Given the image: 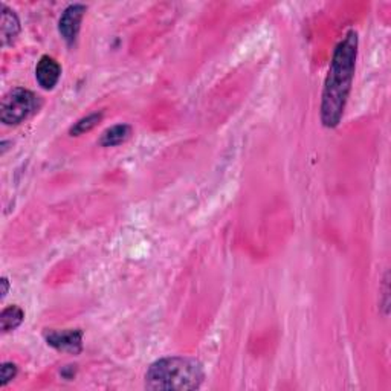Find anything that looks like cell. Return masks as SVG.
I'll list each match as a JSON object with an SVG mask.
<instances>
[{"label":"cell","mask_w":391,"mask_h":391,"mask_svg":"<svg viewBox=\"0 0 391 391\" xmlns=\"http://www.w3.org/2000/svg\"><path fill=\"white\" fill-rule=\"evenodd\" d=\"M87 11V6L83 4H74L67 6L60 21H58V33L66 42L67 46H74L76 42V37L80 34L81 21Z\"/></svg>","instance_id":"cell-5"},{"label":"cell","mask_w":391,"mask_h":391,"mask_svg":"<svg viewBox=\"0 0 391 391\" xmlns=\"http://www.w3.org/2000/svg\"><path fill=\"white\" fill-rule=\"evenodd\" d=\"M18 34H21V21L17 14L2 5V25H0V37H2V46H11L16 43Z\"/></svg>","instance_id":"cell-7"},{"label":"cell","mask_w":391,"mask_h":391,"mask_svg":"<svg viewBox=\"0 0 391 391\" xmlns=\"http://www.w3.org/2000/svg\"><path fill=\"white\" fill-rule=\"evenodd\" d=\"M104 113L103 112H95V113H91L84 116V118L78 120L71 129H69V135L71 136H80V135H84L87 132H91L92 129H95V127L101 123Z\"/></svg>","instance_id":"cell-10"},{"label":"cell","mask_w":391,"mask_h":391,"mask_svg":"<svg viewBox=\"0 0 391 391\" xmlns=\"http://www.w3.org/2000/svg\"><path fill=\"white\" fill-rule=\"evenodd\" d=\"M17 376V367L13 363H4L0 367V385L6 387Z\"/></svg>","instance_id":"cell-11"},{"label":"cell","mask_w":391,"mask_h":391,"mask_svg":"<svg viewBox=\"0 0 391 391\" xmlns=\"http://www.w3.org/2000/svg\"><path fill=\"white\" fill-rule=\"evenodd\" d=\"M205 379L200 361L190 356L161 358L145 373V388L149 390H198Z\"/></svg>","instance_id":"cell-2"},{"label":"cell","mask_w":391,"mask_h":391,"mask_svg":"<svg viewBox=\"0 0 391 391\" xmlns=\"http://www.w3.org/2000/svg\"><path fill=\"white\" fill-rule=\"evenodd\" d=\"M45 341L57 351H64L69 355H80L83 351V330L64 329V330H46Z\"/></svg>","instance_id":"cell-4"},{"label":"cell","mask_w":391,"mask_h":391,"mask_svg":"<svg viewBox=\"0 0 391 391\" xmlns=\"http://www.w3.org/2000/svg\"><path fill=\"white\" fill-rule=\"evenodd\" d=\"M382 288H384V301H382V306L385 307V315L388 314V297H390V273L385 272V277H384V283H382Z\"/></svg>","instance_id":"cell-12"},{"label":"cell","mask_w":391,"mask_h":391,"mask_svg":"<svg viewBox=\"0 0 391 391\" xmlns=\"http://www.w3.org/2000/svg\"><path fill=\"white\" fill-rule=\"evenodd\" d=\"M42 106L43 101L40 96L23 87H14L2 98L0 120L5 125H17L31 118L40 110Z\"/></svg>","instance_id":"cell-3"},{"label":"cell","mask_w":391,"mask_h":391,"mask_svg":"<svg viewBox=\"0 0 391 391\" xmlns=\"http://www.w3.org/2000/svg\"><path fill=\"white\" fill-rule=\"evenodd\" d=\"M132 136V127L129 124H116L107 129L100 138L101 147H116L124 144Z\"/></svg>","instance_id":"cell-8"},{"label":"cell","mask_w":391,"mask_h":391,"mask_svg":"<svg viewBox=\"0 0 391 391\" xmlns=\"http://www.w3.org/2000/svg\"><path fill=\"white\" fill-rule=\"evenodd\" d=\"M0 285H2V292H0V293H2V297H0V298L5 300V297L8 295V290H9V281H8V278L4 277L2 281H0Z\"/></svg>","instance_id":"cell-13"},{"label":"cell","mask_w":391,"mask_h":391,"mask_svg":"<svg viewBox=\"0 0 391 391\" xmlns=\"http://www.w3.org/2000/svg\"><path fill=\"white\" fill-rule=\"evenodd\" d=\"M62 76V66L55 58L43 55L35 66V80L42 89L52 91Z\"/></svg>","instance_id":"cell-6"},{"label":"cell","mask_w":391,"mask_h":391,"mask_svg":"<svg viewBox=\"0 0 391 391\" xmlns=\"http://www.w3.org/2000/svg\"><path fill=\"white\" fill-rule=\"evenodd\" d=\"M359 38L355 29L342 37L332 57L321 95V123L327 129L339 125L353 84Z\"/></svg>","instance_id":"cell-1"},{"label":"cell","mask_w":391,"mask_h":391,"mask_svg":"<svg viewBox=\"0 0 391 391\" xmlns=\"http://www.w3.org/2000/svg\"><path fill=\"white\" fill-rule=\"evenodd\" d=\"M25 319V312L18 306H8L0 314V322H2V332L8 334V332L16 330L22 324Z\"/></svg>","instance_id":"cell-9"}]
</instances>
